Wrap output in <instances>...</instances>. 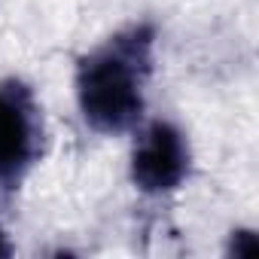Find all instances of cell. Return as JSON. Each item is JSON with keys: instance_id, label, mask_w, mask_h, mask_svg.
Wrapping results in <instances>:
<instances>
[{"instance_id": "6da1fadb", "label": "cell", "mask_w": 259, "mask_h": 259, "mask_svg": "<svg viewBox=\"0 0 259 259\" xmlns=\"http://www.w3.org/2000/svg\"><path fill=\"white\" fill-rule=\"evenodd\" d=\"M76 85L85 119L101 132H122L141 113V85L132 55L104 52L82 61Z\"/></svg>"}, {"instance_id": "7a4b0ae2", "label": "cell", "mask_w": 259, "mask_h": 259, "mask_svg": "<svg viewBox=\"0 0 259 259\" xmlns=\"http://www.w3.org/2000/svg\"><path fill=\"white\" fill-rule=\"evenodd\" d=\"M135 183L147 192L174 189L186 174V147L171 125L156 122L135 153Z\"/></svg>"}, {"instance_id": "3957f363", "label": "cell", "mask_w": 259, "mask_h": 259, "mask_svg": "<svg viewBox=\"0 0 259 259\" xmlns=\"http://www.w3.org/2000/svg\"><path fill=\"white\" fill-rule=\"evenodd\" d=\"M31 156V119L28 110L10 98L0 95V177H13L25 168Z\"/></svg>"}, {"instance_id": "277c9868", "label": "cell", "mask_w": 259, "mask_h": 259, "mask_svg": "<svg viewBox=\"0 0 259 259\" xmlns=\"http://www.w3.org/2000/svg\"><path fill=\"white\" fill-rule=\"evenodd\" d=\"M10 253V247H7V241H4V235H0V256H7Z\"/></svg>"}]
</instances>
